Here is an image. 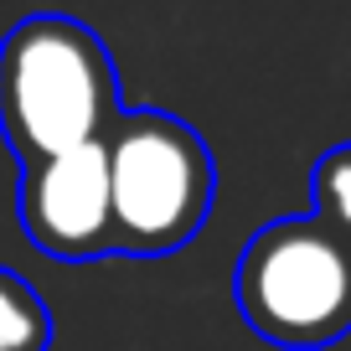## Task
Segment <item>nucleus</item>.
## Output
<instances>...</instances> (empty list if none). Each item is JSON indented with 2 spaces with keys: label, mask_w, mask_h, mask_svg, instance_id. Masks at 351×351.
Listing matches in <instances>:
<instances>
[{
  "label": "nucleus",
  "mask_w": 351,
  "mask_h": 351,
  "mask_svg": "<svg viewBox=\"0 0 351 351\" xmlns=\"http://www.w3.org/2000/svg\"><path fill=\"white\" fill-rule=\"evenodd\" d=\"M16 217H21V232L47 258L88 263V258L114 253L104 140L73 145V150H57V155H47V160L21 165Z\"/></svg>",
  "instance_id": "4"
},
{
  "label": "nucleus",
  "mask_w": 351,
  "mask_h": 351,
  "mask_svg": "<svg viewBox=\"0 0 351 351\" xmlns=\"http://www.w3.org/2000/svg\"><path fill=\"white\" fill-rule=\"evenodd\" d=\"M124 114L119 73L93 26L36 11L0 42V134L21 165L93 145Z\"/></svg>",
  "instance_id": "1"
},
{
  "label": "nucleus",
  "mask_w": 351,
  "mask_h": 351,
  "mask_svg": "<svg viewBox=\"0 0 351 351\" xmlns=\"http://www.w3.org/2000/svg\"><path fill=\"white\" fill-rule=\"evenodd\" d=\"M310 197H315V217L351 243V140L315 160V171H310Z\"/></svg>",
  "instance_id": "6"
},
{
  "label": "nucleus",
  "mask_w": 351,
  "mask_h": 351,
  "mask_svg": "<svg viewBox=\"0 0 351 351\" xmlns=\"http://www.w3.org/2000/svg\"><path fill=\"white\" fill-rule=\"evenodd\" d=\"M238 310L285 351L336 346L351 330V243L315 212L258 228L238 258Z\"/></svg>",
  "instance_id": "3"
},
{
  "label": "nucleus",
  "mask_w": 351,
  "mask_h": 351,
  "mask_svg": "<svg viewBox=\"0 0 351 351\" xmlns=\"http://www.w3.org/2000/svg\"><path fill=\"white\" fill-rule=\"evenodd\" d=\"M114 253L155 258L202 232L217 197L212 150L186 119L165 109H124L104 134Z\"/></svg>",
  "instance_id": "2"
},
{
  "label": "nucleus",
  "mask_w": 351,
  "mask_h": 351,
  "mask_svg": "<svg viewBox=\"0 0 351 351\" xmlns=\"http://www.w3.org/2000/svg\"><path fill=\"white\" fill-rule=\"evenodd\" d=\"M52 346V315L42 295L21 274L0 269V351H47Z\"/></svg>",
  "instance_id": "5"
}]
</instances>
